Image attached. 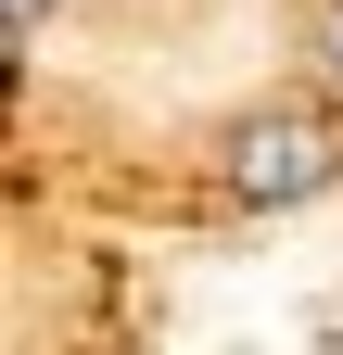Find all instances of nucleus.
Wrapping results in <instances>:
<instances>
[{
	"instance_id": "1",
	"label": "nucleus",
	"mask_w": 343,
	"mask_h": 355,
	"mask_svg": "<svg viewBox=\"0 0 343 355\" xmlns=\"http://www.w3.org/2000/svg\"><path fill=\"white\" fill-rule=\"evenodd\" d=\"M331 178H343V114H318V102H267V114L229 127V203L292 216V203H318Z\"/></svg>"
},
{
	"instance_id": "2",
	"label": "nucleus",
	"mask_w": 343,
	"mask_h": 355,
	"mask_svg": "<svg viewBox=\"0 0 343 355\" xmlns=\"http://www.w3.org/2000/svg\"><path fill=\"white\" fill-rule=\"evenodd\" d=\"M306 64H318V89L343 102V0H318V26H306Z\"/></svg>"
},
{
	"instance_id": "3",
	"label": "nucleus",
	"mask_w": 343,
	"mask_h": 355,
	"mask_svg": "<svg viewBox=\"0 0 343 355\" xmlns=\"http://www.w3.org/2000/svg\"><path fill=\"white\" fill-rule=\"evenodd\" d=\"M64 13V0H13V38H38V26H51Z\"/></svg>"
}]
</instances>
